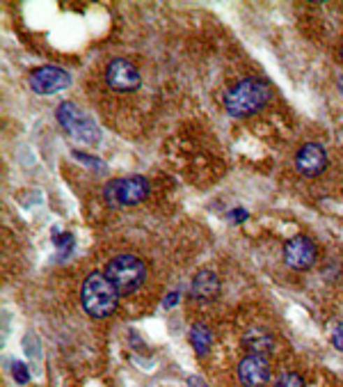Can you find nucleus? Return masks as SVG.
I'll return each mask as SVG.
<instances>
[{
  "label": "nucleus",
  "instance_id": "1",
  "mask_svg": "<svg viewBox=\"0 0 343 387\" xmlns=\"http://www.w3.org/2000/svg\"><path fill=\"white\" fill-rule=\"evenodd\" d=\"M270 85L261 78H242L224 94V108L231 117H247L258 113L270 101Z\"/></svg>",
  "mask_w": 343,
  "mask_h": 387
},
{
  "label": "nucleus",
  "instance_id": "5",
  "mask_svg": "<svg viewBox=\"0 0 343 387\" xmlns=\"http://www.w3.org/2000/svg\"><path fill=\"white\" fill-rule=\"evenodd\" d=\"M149 181L145 176H126V179H112L105 183L103 199L108 206H136L149 197Z\"/></svg>",
  "mask_w": 343,
  "mask_h": 387
},
{
  "label": "nucleus",
  "instance_id": "15",
  "mask_svg": "<svg viewBox=\"0 0 343 387\" xmlns=\"http://www.w3.org/2000/svg\"><path fill=\"white\" fill-rule=\"evenodd\" d=\"M12 376H14V381L19 383V385H26L30 381V372H28V365H23L21 360H12Z\"/></svg>",
  "mask_w": 343,
  "mask_h": 387
},
{
  "label": "nucleus",
  "instance_id": "10",
  "mask_svg": "<svg viewBox=\"0 0 343 387\" xmlns=\"http://www.w3.org/2000/svg\"><path fill=\"white\" fill-rule=\"evenodd\" d=\"M295 167L302 176L314 179V176H318L325 167H328V151H325L323 145H318V142H307V145L298 151Z\"/></svg>",
  "mask_w": 343,
  "mask_h": 387
},
{
  "label": "nucleus",
  "instance_id": "7",
  "mask_svg": "<svg viewBox=\"0 0 343 387\" xmlns=\"http://www.w3.org/2000/svg\"><path fill=\"white\" fill-rule=\"evenodd\" d=\"M105 80L108 85L117 92H136L142 85V76L138 71V66L124 60V57H115L105 69Z\"/></svg>",
  "mask_w": 343,
  "mask_h": 387
},
{
  "label": "nucleus",
  "instance_id": "6",
  "mask_svg": "<svg viewBox=\"0 0 343 387\" xmlns=\"http://www.w3.org/2000/svg\"><path fill=\"white\" fill-rule=\"evenodd\" d=\"M71 85V76L69 71L60 69V66H39L30 73V87L35 94L48 97L57 94Z\"/></svg>",
  "mask_w": 343,
  "mask_h": 387
},
{
  "label": "nucleus",
  "instance_id": "2",
  "mask_svg": "<svg viewBox=\"0 0 343 387\" xmlns=\"http://www.w3.org/2000/svg\"><path fill=\"white\" fill-rule=\"evenodd\" d=\"M80 302H82V309L92 318H105L119 305V293H117L112 282L105 277V273H92L82 282Z\"/></svg>",
  "mask_w": 343,
  "mask_h": 387
},
{
  "label": "nucleus",
  "instance_id": "20",
  "mask_svg": "<svg viewBox=\"0 0 343 387\" xmlns=\"http://www.w3.org/2000/svg\"><path fill=\"white\" fill-rule=\"evenodd\" d=\"M177 300H179V293H170V296L165 298V307H167V309L174 307V305H177Z\"/></svg>",
  "mask_w": 343,
  "mask_h": 387
},
{
  "label": "nucleus",
  "instance_id": "18",
  "mask_svg": "<svg viewBox=\"0 0 343 387\" xmlns=\"http://www.w3.org/2000/svg\"><path fill=\"white\" fill-rule=\"evenodd\" d=\"M247 211H245V209H233V211L229 213V220L231 223H242V220H247Z\"/></svg>",
  "mask_w": 343,
  "mask_h": 387
},
{
  "label": "nucleus",
  "instance_id": "13",
  "mask_svg": "<svg viewBox=\"0 0 343 387\" xmlns=\"http://www.w3.org/2000/svg\"><path fill=\"white\" fill-rule=\"evenodd\" d=\"M190 344H192V349H195L197 356H206L213 346V332L208 330L204 323H195L190 330Z\"/></svg>",
  "mask_w": 343,
  "mask_h": 387
},
{
  "label": "nucleus",
  "instance_id": "19",
  "mask_svg": "<svg viewBox=\"0 0 343 387\" xmlns=\"http://www.w3.org/2000/svg\"><path fill=\"white\" fill-rule=\"evenodd\" d=\"M332 342H334V346H337L339 351H343V323L334 330V337H332Z\"/></svg>",
  "mask_w": 343,
  "mask_h": 387
},
{
  "label": "nucleus",
  "instance_id": "3",
  "mask_svg": "<svg viewBox=\"0 0 343 387\" xmlns=\"http://www.w3.org/2000/svg\"><path fill=\"white\" fill-rule=\"evenodd\" d=\"M105 277L112 282L119 296H129V293L138 291L147 277V268L142 264V259L133 255H117L112 257L105 266Z\"/></svg>",
  "mask_w": 343,
  "mask_h": 387
},
{
  "label": "nucleus",
  "instance_id": "23",
  "mask_svg": "<svg viewBox=\"0 0 343 387\" xmlns=\"http://www.w3.org/2000/svg\"><path fill=\"white\" fill-rule=\"evenodd\" d=\"M341 60H343V44H341Z\"/></svg>",
  "mask_w": 343,
  "mask_h": 387
},
{
  "label": "nucleus",
  "instance_id": "22",
  "mask_svg": "<svg viewBox=\"0 0 343 387\" xmlns=\"http://www.w3.org/2000/svg\"><path fill=\"white\" fill-rule=\"evenodd\" d=\"M339 83H341V85H339V87H341V92H343V78H341V80H339Z\"/></svg>",
  "mask_w": 343,
  "mask_h": 387
},
{
  "label": "nucleus",
  "instance_id": "8",
  "mask_svg": "<svg viewBox=\"0 0 343 387\" xmlns=\"http://www.w3.org/2000/svg\"><path fill=\"white\" fill-rule=\"evenodd\" d=\"M316 243L309 237H293L286 246H284V262H286L293 271H307L316 264Z\"/></svg>",
  "mask_w": 343,
  "mask_h": 387
},
{
  "label": "nucleus",
  "instance_id": "12",
  "mask_svg": "<svg viewBox=\"0 0 343 387\" xmlns=\"http://www.w3.org/2000/svg\"><path fill=\"white\" fill-rule=\"evenodd\" d=\"M245 346L249 353H256V356H270L275 349V339L272 335H268L263 328H252L245 335Z\"/></svg>",
  "mask_w": 343,
  "mask_h": 387
},
{
  "label": "nucleus",
  "instance_id": "21",
  "mask_svg": "<svg viewBox=\"0 0 343 387\" xmlns=\"http://www.w3.org/2000/svg\"><path fill=\"white\" fill-rule=\"evenodd\" d=\"M188 383H190V387H206V385H204L202 381H199V378H197V376H192V378H190V381H188Z\"/></svg>",
  "mask_w": 343,
  "mask_h": 387
},
{
  "label": "nucleus",
  "instance_id": "16",
  "mask_svg": "<svg viewBox=\"0 0 343 387\" xmlns=\"http://www.w3.org/2000/svg\"><path fill=\"white\" fill-rule=\"evenodd\" d=\"M53 243H55V248H57V250L69 252L73 246H76V239H73V234L64 232V234H55V237H53Z\"/></svg>",
  "mask_w": 343,
  "mask_h": 387
},
{
  "label": "nucleus",
  "instance_id": "14",
  "mask_svg": "<svg viewBox=\"0 0 343 387\" xmlns=\"http://www.w3.org/2000/svg\"><path fill=\"white\" fill-rule=\"evenodd\" d=\"M272 387H305V378L295 372H286L275 378Z\"/></svg>",
  "mask_w": 343,
  "mask_h": 387
},
{
  "label": "nucleus",
  "instance_id": "4",
  "mask_svg": "<svg viewBox=\"0 0 343 387\" xmlns=\"http://www.w3.org/2000/svg\"><path fill=\"white\" fill-rule=\"evenodd\" d=\"M55 117L62 129L69 133L71 138L80 140L82 145H96V142L101 140V131H98L94 120L82 113L76 104H71V101H64V104L57 106Z\"/></svg>",
  "mask_w": 343,
  "mask_h": 387
},
{
  "label": "nucleus",
  "instance_id": "17",
  "mask_svg": "<svg viewBox=\"0 0 343 387\" xmlns=\"http://www.w3.org/2000/svg\"><path fill=\"white\" fill-rule=\"evenodd\" d=\"M73 156L78 158L80 163H85V165H89V167H94V170H105V165L98 161V158H94V156H89V154H82V151H73Z\"/></svg>",
  "mask_w": 343,
  "mask_h": 387
},
{
  "label": "nucleus",
  "instance_id": "9",
  "mask_svg": "<svg viewBox=\"0 0 343 387\" xmlns=\"http://www.w3.org/2000/svg\"><path fill=\"white\" fill-rule=\"evenodd\" d=\"M238 378L245 387H263L270 381V363H268V356L247 353L238 365Z\"/></svg>",
  "mask_w": 343,
  "mask_h": 387
},
{
  "label": "nucleus",
  "instance_id": "11",
  "mask_svg": "<svg viewBox=\"0 0 343 387\" xmlns=\"http://www.w3.org/2000/svg\"><path fill=\"white\" fill-rule=\"evenodd\" d=\"M217 293H220V277H217L215 271H211V268H202V271L195 275V280H192L190 298L195 302L206 305V302L217 298Z\"/></svg>",
  "mask_w": 343,
  "mask_h": 387
}]
</instances>
